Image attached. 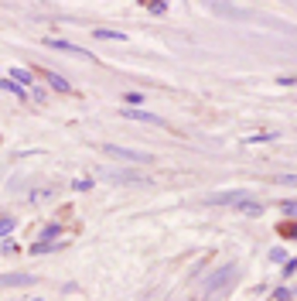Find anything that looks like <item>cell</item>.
Returning a JSON list of instances; mask_svg holds the SVG:
<instances>
[{
  "mask_svg": "<svg viewBox=\"0 0 297 301\" xmlns=\"http://www.w3.org/2000/svg\"><path fill=\"white\" fill-rule=\"evenodd\" d=\"M236 277H239V267H236V264H229V267H222V271H216V274H209V277H205V291H209V295H216V291H222L225 284H232Z\"/></svg>",
  "mask_w": 297,
  "mask_h": 301,
  "instance_id": "6da1fadb",
  "label": "cell"
},
{
  "mask_svg": "<svg viewBox=\"0 0 297 301\" xmlns=\"http://www.w3.org/2000/svg\"><path fill=\"white\" fill-rule=\"evenodd\" d=\"M109 157H120V161H137V164H147L150 154H140V150H127V148H116V144H109Z\"/></svg>",
  "mask_w": 297,
  "mask_h": 301,
  "instance_id": "7a4b0ae2",
  "label": "cell"
},
{
  "mask_svg": "<svg viewBox=\"0 0 297 301\" xmlns=\"http://www.w3.org/2000/svg\"><path fill=\"white\" fill-rule=\"evenodd\" d=\"M48 48H58V52H69V55H79L82 62H92V55H89L85 48H79V45H72V41H62V38H52V41H48Z\"/></svg>",
  "mask_w": 297,
  "mask_h": 301,
  "instance_id": "3957f363",
  "label": "cell"
},
{
  "mask_svg": "<svg viewBox=\"0 0 297 301\" xmlns=\"http://www.w3.org/2000/svg\"><path fill=\"white\" fill-rule=\"evenodd\" d=\"M209 202H212V206H229V202H239V206H243V202H249V195H246V192H219V195H212ZM239 206H236V209H239Z\"/></svg>",
  "mask_w": 297,
  "mask_h": 301,
  "instance_id": "277c9868",
  "label": "cell"
},
{
  "mask_svg": "<svg viewBox=\"0 0 297 301\" xmlns=\"http://www.w3.org/2000/svg\"><path fill=\"white\" fill-rule=\"evenodd\" d=\"M123 117H127V120H137V123H164L161 117H154V113H144V110H134V106H127V110H123Z\"/></svg>",
  "mask_w": 297,
  "mask_h": 301,
  "instance_id": "5b68a950",
  "label": "cell"
},
{
  "mask_svg": "<svg viewBox=\"0 0 297 301\" xmlns=\"http://www.w3.org/2000/svg\"><path fill=\"white\" fill-rule=\"evenodd\" d=\"M14 284H34L31 274H0V288H14Z\"/></svg>",
  "mask_w": 297,
  "mask_h": 301,
  "instance_id": "8992f818",
  "label": "cell"
},
{
  "mask_svg": "<svg viewBox=\"0 0 297 301\" xmlns=\"http://www.w3.org/2000/svg\"><path fill=\"white\" fill-rule=\"evenodd\" d=\"M48 86L55 89V92H72V86H69V79L58 72H48Z\"/></svg>",
  "mask_w": 297,
  "mask_h": 301,
  "instance_id": "52a82bcc",
  "label": "cell"
},
{
  "mask_svg": "<svg viewBox=\"0 0 297 301\" xmlns=\"http://www.w3.org/2000/svg\"><path fill=\"white\" fill-rule=\"evenodd\" d=\"M10 75H14V82H24V86H31V82H34V75L27 72V69H10Z\"/></svg>",
  "mask_w": 297,
  "mask_h": 301,
  "instance_id": "ba28073f",
  "label": "cell"
},
{
  "mask_svg": "<svg viewBox=\"0 0 297 301\" xmlns=\"http://www.w3.org/2000/svg\"><path fill=\"white\" fill-rule=\"evenodd\" d=\"M96 38H103V41H127L120 31H106V28H99V31H96Z\"/></svg>",
  "mask_w": 297,
  "mask_h": 301,
  "instance_id": "9c48e42d",
  "label": "cell"
},
{
  "mask_svg": "<svg viewBox=\"0 0 297 301\" xmlns=\"http://www.w3.org/2000/svg\"><path fill=\"white\" fill-rule=\"evenodd\" d=\"M263 141H273V134H246V144H263Z\"/></svg>",
  "mask_w": 297,
  "mask_h": 301,
  "instance_id": "30bf717a",
  "label": "cell"
},
{
  "mask_svg": "<svg viewBox=\"0 0 297 301\" xmlns=\"http://www.w3.org/2000/svg\"><path fill=\"white\" fill-rule=\"evenodd\" d=\"M58 233H62L58 226H45V229H41V243H52V240H55Z\"/></svg>",
  "mask_w": 297,
  "mask_h": 301,
  "instance_id": "8fae6325",
  "label": "cell"
},
{
  "mask_svg": "<svg viewBox=\"0 0 297 301\" xmlns=\"http://www.w3.org/2000/svg\"><path fill=\"white\" fill-rule=\"evenodd\" d=\"M280 236H287V240H297V223H284V226H280Z\"/></svg>",
  "mask_w": 297,
  "mask_h": 301,
  "instance_id": "7c38bea8",
  "label": "cell"
},
{
  "mask_svg": "<svg viewBox=\"0 0 297 301\" xmlns=\"http://www.w3.org/2000/svg\"><path fill=\"white\" fill-rule=\"evenodd\" d=\"M123 99H127V103H130V106H134V110H137V106H140V103H144V99H147V96H140V92H127V96H123Z\"/></svg>",
  "mask_w": 297,
  "mask_h": 301,
  "instance_id": "4fadbf2b",
  "label": "cell"
},
{
  "mask_svg": "<svg viewBox=\"0 0 297 301\" xmlns=\"http://www.w3.org/2000/svg\"><path fill=\"white\" fill-rule=\"evenodd\" d=\"M0 89H7V92H17V96H27V92H24L17 82H0Z\"/></svg>",
  "mask_w": 297,
  "mask_h": 301,
  "instance_id": "5bb4252c",
  "label": "cell"
},
{
  "mask_svg": "<svg viewBox=\"0 0 297 301\" xmlns=\"http://www.w3.org/2000/svg\"><path fill=\"white\" fill-rule=\"evenodd\" d=\"M150 14H167V3H144Z\"/></svg>",
  "mask_w": 297,
  "mask_h": 301,
  "instance_id": "9a60e30c",
  "label": "cell"
},
{
  "mask_svg": "<svg viewBox=\"0 0 297 301\" xmlns=\"http://www.w3.org/2000/svg\"><path fill=\"white\" fill-rule=\"evenodd\" d=\"M10 229H14V219H10V216H7V219H0V236H7Z\"/></svg>",
  "mask_w": 297,
  "mask_h": 301,
  "instance_id": "2e32d148",
  "label": "cell"
},
{
  "mask_svg": "<svg viewBox=\"0 0 297 301\" xmlns=\"http://www.w3.org/2000/svg\"><path fill=\"white\" fill-rule=\"evenodd\" d=\"M284 212H287V216H297V202H284Z\"/></svg>",
  "mask_w": 297,
  "mask_h": 301,
  "instance_id": "e0dca14e",
  "label": "cell"
},
{
  "mask_svg": "<svg viewBox=\"0 0 297 301\" xmlns=\"http://www.w3.org/2000/svg\"><path fill=\"white\" fill-rule=\"evenodd\" d=\"M284 181H287V185H297V175H287Z\"/></svg>",
  "mask_w": 297,
  "mask_h": 301,
  "instance_id": "ac0fdd59",
  "label": "cell"
},
{
  "mask_svg": "<svg viewBox=\"0 0 297 301\" xmlns=\"http://www.w3.org/2000/svg\"><path fill=\"white\" fill-rule=\"evenodd\" d=\"M31 301H41V298H31Z\"/></svg>",
  "mask_w": 297,
  "mask_h": 301,
  "instance_id": "d6986e66",
  "label": "cell"
}]
</instances>
